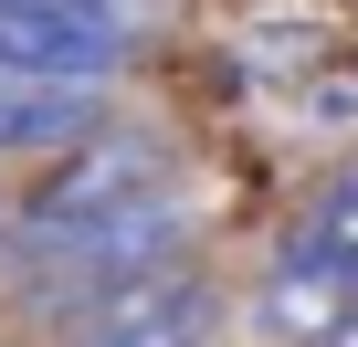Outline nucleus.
Listing matches in <instances>:
<instances>
[{
	"mask_svg": "<svg viewBox=\"0 0 358 347\" xmlns=\"http://www.w3.org/2000/svg\"><path fill=\"white\" fill-rule=\"evenodd\" d=\"M169 263H190V200L179 190H148L127 211L74 221V232H11V274L32 295H53L64 316H85L95 295H116L137 274H169Z\"/></svg>",
	"mask_w": 358,
	"mask_h": 347,
	"instance_id": "obj_1",
	"label": "nucleus"
},
{
	"mask_svg": "<svg viewBox=\"0 0 358 347\" xmlns=\"http://www.w3.org/2000/svg\"><path fill=\"white\" fill-rule=\"evenodd\" d=\"M148 190H179V179H169V147H158L148 126H116V116H106L95 137L53 147L43 190L22 200V221H11V232H74V221L127 211V200H148Z\"/></svg>",
	"mask_w": 358,
	"mask_h": 347,
	"instance_id": "obj_2",
	"label": "nucleus"
},
{
	"mask_svg": "<svg viewBox=\"0 0 358 347\" xmlns=\"http://www.w3.org/2000/svg\"><path fill=\"white\" fill-rule=\"evenodd\" d=\"M211 337H222V295L190 263L137 274V284H116L74 316V347H211Z\"/></svg>",
	"mask_w": 358,
	"mask_h": 347,
	"instance_id": "obj_3",
	"label": "nucleus"
},
{
	"mask_svg": "<svg viewBox=\"0 0 358 347\" xmlns=\"http://www.w3.org/2000/svg\"><path fill=\"white\" fill-rule=\"evenodd\" d=\"M127 11H0V74L53 84H116L127 74Z\"/></svg>",
	"mask_w": 358,
	"mask_h": 347,
	"instance_id": "obj_4",
	"label": "nucleus"
},
{
	"mask_svg": "<svg viewBox=\"0 0 358 347\" xmlns=\"http://www.w3.org/2000/svg\"><path fill=\"white\" fill-rule=\"evenodd\" d=\"M106 126V84H53V74H0V158H53Z\"/></svg>",
	"mask_w": 358,
	"mask_h": 347,
	"instance_id": "obj_5",
	"label": "nucleus"
},
{
	"mask_svg": "<svg viewBox=\"0 0 358 347\" xmlns=\"http://www.w3.org/2000/svg\"><path fill=\"white\" fill-rule=\"evenodd\" d=\"M285 274H327V284L358 295V158L306 200V221H295V242H285Z\"/></svg>",
	"mask_w": 358,
	"mask_h": 347,
	"instance_id": "obj_6",
	"label": "nucleus"
},
{
	"mask_svg": "<svg viewBox=\"0 0 358 347\" xmlns=\"http://www.w3.org/2000/svg\"><path fill=\"white\" fill-rule=\"evenodd\" d=\"M337 316H348V284H327V274H285V263H274V284H264V326H274L285 347H316Z\"/></svg>",
	"mask_w": 358,
	"mask_h": 347,
	"instance_id": "obj_7",
	"label": "nucleus"
}]
</instances>
